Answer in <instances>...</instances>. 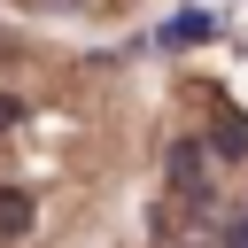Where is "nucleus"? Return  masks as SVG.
Masks as SVG:
<instances>
[{"mask_svg":"<svg viewBox=\"0 0 248 248\" xmlns=\"http://www.w3.org/2000/svg\"><path fill=\"white\" fill-rule=\"evenodd\" d=\"M225 248H248V217H225V232H217Z\"/></svg>","mask_w":248,"mask_h":248,"instance_id":"obj_3","label":"nucleus"},{"mask_svg":"<svg viewBox=\"0 0 248 248\" xmlns=\"http://www.w3.org/2000/svg\"><path fill=\"white\" fill-rule=\"evenodd\" d=\"M16 116H23V101H16V93H0V124H16Z\"/></svg>","mask_w":248,"mask_h":248,"instance_id":"obj_4","label":"nucleus"},{"mask_svg":"<svg viewBox=\"0 0 248 248\" xmlns=\"http://www.w3.org/2000/svg\"><path fill=\"white\" fill-rule=\"evenodd\" d=\"M217 155H232V163H240V155H248V124H225V132H217Z\"/></svg>","mask_w":248,"mask_h":248,"instance_id":"obj_2","label":"nucleus"},{"mask_svg":"<svg viewBox=\"0 0 248 248\" xmlns=\"http://www.w3.org/2000/svg\"><path fill=\"white\" fill-rule=\"evenodd\" d=\"M31 232V202L23 194H0V240H23Z\"/></svg>","mask_w":248,"mask_h":248,"instance_id":"obj_1","label":"nucleus"}]
</instances>
